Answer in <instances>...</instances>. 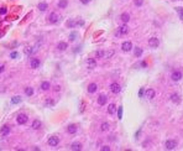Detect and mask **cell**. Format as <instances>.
<instances>
[{"mask_svg":"<svg viewBox=\"0 0 183 151\" xmlns=\"http://www.w3.org/2000/svg\"><path fill=\"white\" fill-rule=\"evenodd\" d=\"M120 21H121L122 24H127V22L130 21V14L122 13L121 15H120Z\"/></svg>","mask_w":183,"mask_h":151,"instance_id":"2e32d148","label":"cell"},{"mask_svg":"<svg viewBox=\"0 0 183 151\" xmlns=\"http://www.w3.org/2000/svg\"><path fill=\"white\" fill-rule=\"evenodd\" d=\"M41 121L38 120V119H36V120H33V123H32V129H35V130H37V129H40L41 128Z\"/></svg>","mask_w":183,"mask_h":151,"instance_id":"d4e9b609","label":"cell"},{"mask_svg":"<svg viewBox=\"0 0 183 151\" xmlns=\"http://www.w3.org/2000/svg\"><path fill=\"white\" fill-rule=\"evenodd\" d=\"M5 71V66H3V64H0V73H3Z\"/></svg>","mask_w":183,"mask_h":151,"instance_id":"60d3db41","label":"cell"},{"mask_svg":"<svg viewBox=\"0 0 183 151\" xmlns=\"http://www.w3.org/2000/svg\"><path fill=\"white\" fill-rule=\"evenodd\" d=\"M71 150H73V151L82 150V144H79V142H73V144L71 145Z\"/></svg>","mask_w":183,"mask_h":151,"instance_id":"7402d4cb","label":"cell"},{"mask_svg":"<svg viewBox=\"0 0 183 151\" xmlns=\"http://www.w3.org/2000/svg\"><path fill=\"white\" fill-rule=\"evenodd\" d=\"M9 133H10V128H9V126H6V125H5V126H3V128L0 129V135H1V136L8 135Z\"/></svg>","mask_w":183,"mask_h":151,"instance_id":"ffe728a7","label":"cell"},{"mask_svg":"<svg viewBox=\"0 0 183 151\" xmlns=\"http://www.w3.org/2000/svg\"><path fill=\"white\" fill-rule=\"evenodd\" d=\"M121 50L124 51V52H130V51L132 50V44H131L130 41H125V42H122Z\"/></svg>","mask_w":183,"mask_h":151,"instance_id":"ba28073f","label":"cell"},{"mask_svg":"<svg viewBox=\"0 0 183 151\" xmlns=\"http://www.w3.org/2000/svg\"><path fill=\"white\" fill-rule=\"evenodd\" d=\"M116 109H118V108H116L115 104H109V105H108V113H109L110 115H114V114L116 113Z\"/></svg>","mask_w":183,"mask_h":151,"instance_id":"d6986e66","label":"cell"},{"mask_svg":"<svg viewBox=\"0 0 183 151\" xmlns=\"http://www.w3.org/2000/svg\"><path fill=\"white\" fill-rule=\"evenodd\" d=\"M155 95H156V92H155V89H152V88H149V89H146V92H145V98L146 99H153L155 98Z\"/></svg>","mask_w":183,"mask_h":151,"instance_id":"9c48e42d","label":"cell"},{"mask_svg":"<svg viewBox=\"0 0 183 151\" xmlns=\"http://www.w3.org/2000/svg\"><path fill=\"white\" fill-rule=\"evenodd\" d=\"M58 144H60V137H57V136H51V137L48 139V145H50V146L55 147V146H57Z\"/></svg>","mask_w":183,"mask_h":151,"instance_id":"8992f818","label":"cell"},{"mask_svg":"<svg viewBox=\"0 0 183 151\" xmlns=\"http://www.w3.org/2000/svg\"><path fill=\"white\" fill-rule=\"evenodd\" d=\"M37 8H38L40 11H46V10L48 9V4H47V3H40Z\"/></svg>","mask_w":183,"mask_h":151,"instance_id":"603a6c76","label":"cell"},{"mask_svg":"<svg viewBox=\"0 0 183 151\" xmlns=\"http://www.w3.org/2000/svg\"><path fill=\"white\" fill-rule=\"evenodd\" d=\"M108 102V97L105 94H100L99 97H98V104L99 105H105Z\"/></svg>","mask_w":183,"mask_h":151,"instance_id":"7c38bea8","label":"cell"},{"mask_svg":"<svg viewBox=\"0 0 183 151\" xmlns=\"http://www.w3.org/2000/svg\"><path fill=\"white\" fill-rule=\"evenodd\" d=\"M177 11L181 14V19L183 20V9H182V8H178V9H177Z\"/></svg>","mask_w":183,"mask_h":151,"instance_id":"f35d334b","label":"cell"},{"mask_svg":"<svg viewBox=\"0 0 183 151\" xmlns=\"http://www.w3.org/2000/svg\"><path fill=\"white\" fill-rule=\"evenodd\" d=\"M160 45V40L157 39V37H151L150 40H149V46L151 47V48H157Z\"/></svg>","mask_w":183,"mask_h":151,"instance_id":"52a82bcc","label":"cell"},{"mask_svg":"<svg viewBox=\"0 0 183 151\" xmlns=\"http://www.w3.org/2000/svg\"><path fill=\"white\" fill-rule=\"evenodd\" d=\"M87 91H88V93H90V94L95 93V92L98 91V84H97V83H90V84L88 86Z\"/></svg>","mask_w":183,"mask_h":151,"instance_id":"ac0fdd59","label":"cell"},{"mask_svg":"<svg viewBox=\"0 0 183 151\" xmlns=\"http://www.w3.org/2000/svg\"><path fill=\"white\" fill-rule=\"evenodd\" d=\"M33 51H35V48H32V47H27V48L25 50V53H26V55H31Z\"/></svg>","mask_w":183,"mask_h":151,"instance_id":"d590c367","label":"cell"},{"mask_svg":"<svg viewBox=\"0 0 183 151\" xmlns=\"http://www.w3.org/2000/svg\"><path fill=\"white\" fill-rule=\"evenodd\" d=\"M171 102L172 103H174V104H177V103H179L181 102V97H179V94H177V93H173V94H171Z\"/></svg>","mask_w":183,"mask_h":151,"instance_id":"e0dca14e","label":"cell"},{"mask_svg":"<svg viewBox=\"0 0 183 151\" xmlns=\"http://www.w3.org/2000/svg\"><path fill=\"white\" fill-rule=\"evenodd\" d=\"M177 145H178V142H177V140H174V139H169V140H167V141L165 142L166 150H174V149L177 147Z\"/></svg>","mask_w":183,"mask_h":151,"instance_id":"7a4b0ae2","label":"cell"},{"mask_svg":"<svg viewBox=\"0 0 183 151\" xmlns=\"http://www.w3.org/2000/svg\"><path fill=\"white\" fill-rule=\"evenodd\" d=\"M142 4H144V0H135V1H134V5H135V6H139V8L142 6Z\"/></svg>","mask_w":183,"mask_h":151,"instance_id":"e575fe53","label":"cell"},{"mask_svg":"<svg viewBox=\"0 0 183 151\" xmlns=\"http://www.w3.org/2000/svg\"><path fill=\"white\" fill-rule=\"evenodd\" d=\"M129 33V26L126 25V24H122L120 27H118V32H116V35L118 36H121V35H127Z\"/></svg>","mask_w":183,"mask_h":151,"instance_id":"3957f363","label":"cell"},{"mask_svg":"<svg viewBox=\"0 0 183 151\" xmlns=\"http://www.w3.org/2000/svg\"><path fill=\"white\" fill-rule=\"evenodd\" d=\"M21 102V97H19V95H16V97H14L13 99H11V103L13 104H17V103H20Z\"/></svg>","mask_w":183,"mask_h":151,"instance_id":"1f68e13d","label":"cell"},{"mask_svg":"<svg viewBox=\"0 0 183 151\" xmlns=\"http://www.w3.org/2000/svg\"><path fill=\"white\" fill-rule=\"evenodd\" d=\"M110 91H111V93H114V94H118V93H120V91H121V88H120V84H118V83H111L110 84Z\"/></svg>","mask_w":183,"mask_h":151,"instance_id":"30bf717a","label":"cell"},{"mask_svg":"<svg viewBox=\"0 0 183 151\" xmlns=\"http://www.w3.org/2000/svg\"><path fill=\"white\" fill-rule=\"evenodd\" d=\"M68 6V1L67 0H60L58 1V8L60 9H66Z\"/></svg>","mask_w":183,"mask_h":151,"instance_id":"484cf974","label":"cell"},{"mask_svg":"<svg viewBox=\"0 0 183 151\" xmlns=\"http://www.w3.org/2000/svg\"><path fill=\"white\" fill-rule=\"evenodd\" d=\"M52 105H55V100L51 99V98H47L45 100V106H52Z\"/></svg>","mask_w":183,"mask_h":151,"instance_id":"f546056e","label":"cell"},{"mask_svg":"<svg viewBox=\"0 0 183 151\" xmlns=\"http://www.w3.org/2000/svg\"><path fill=\"white\" fill-rule=\"evenodd\" d=\"M77 131H78V128H77L76 124H71V125H68V126H67V133H68V134L74 135Z\"/></svg>","mask_w":183,"mask_h":151,"instance_id":"8fae6325","label":"cell"},{"mask_svg":"<svg viewBox=\"0 0 183 151\" xmlns=\"http://www.w3.org/2000/svg\"><path fill=\"white\" fill-rule=\"evenodd\" d=\"M27 115H25V114H19L17 115V118H16V121H17V124H20V125H25L26 123H27Z\"/></svg>","mask_w":183,"mask_h":151,"instance_id":"5b68a950","label":"cell"},{"mask_svg":"<svg viewBox=\"0 0 183 151\" xmlns=\"http://www.w3.org/2000/svg\"><path fill=\"white\" fill-rule=\"evenodd\" d=\"M50 87H51L50 82H42V83H41V89H42V91H48Z\"/></svg>","mask_w":183,"mask_h":151,"instance_id":"4316f807","label":"cell"},{"mask_svg":"<svg viewBox=\"0 0 183 151\" xmlns=\"http://www.w3.org/2000/svg\"><path fill=\"white\" fill-rule=\"evenodd\" d=\"M121 111H122V109L119 108V119H121Z\"/></svg>","mask_w":183,"mask_h":151,"instance_id":"7bdbcfd3","label":"cell"},{"mask_svg":"<svg viewBox=\"0 0 183 151\" xmlns=\"http://www.w3.org/2000/svg\"><path fill=\"white\" fill-rule=\"evenodd\" d=\"M25 93H26V95H29V97H30V95H32V94H33V89H32L31 87H27V88L25 89Z\"/></svg>","mask_w":183,"mask_h":151,"instance_id":"d6a6232c","label":"cell"},{"mask_svg":"<svg viewBox=\"0 0 183 151\" xmlns=\"http://www.w3.org/2000/svg\"><path fill=\"white\" fill-rule=\"evenodd\" d=\"M40 64H41V61L38 60V58H31L30 61V66H31V68H38L40 67Z\"/></svg>","mask_w":183,"mask_h":151,"instance_id":"5bb4252c","label":"cell"},{"mask_svg":"<svg viewBox=\"0 0 183 151\" xmlns=\"http://www.w3.org/2000/svg\"><path fill=\"white\" fill-rule=\"evenodd\" d=\"M5 13H6V9L1 8V9H0V14H5Z\"/></svg>","mask_w":183,"mask_h":151,"instance_id":"b9f144b4","label":"cell"},{"mask_svg":"<svg viewBox=\"0 0 183 151\" xmlns=\"http://www.w3.org/2000/svg\"><path fill=\"white\" fill-rule=\"evenodd\" d=\"M100 150H102V151H110V147H109L108 145H104V146H102V147H100Z\"/></svg>","mask_w":183,"mask_h":151,"instance_id":"8d00e7d4","label":"cell"},{"mask_svg":"<svg viewBox=\"0 0 183 151\" xmlns=\"http://www.w3.org/2000/svg\"><path fill=\"white\" fill-rule=\"evenodd\" d=\"M60 17H61V16L58 15L57 13H51L50 16H48V21H50L51 24H57V22L60 21Z\"/></svg>","mask_w":183,"mask_h":151,"instance_id":"277c9868","label":"cell"},{"mask_svg":"<svg viewBox=\"0 0 183 151\" xmlns=\"http://www.w3.org/2000/svg\"><path fill=\"white\" fill-rule=\"evenodd\" d=\"M142 48L141 47H136L135 48V51H134V55H135V57H137V58H140L141 56H142Z\"/></svg>","mask_w":183,"mask_h":151,"instance_id":"cb8c5ba5","label":"cell"},{"mask_svg":"<svg viewBox=\"0 0 183 151\" xmlns=\"http://www.w3.org/2000/svg\"><path fill=\"white\" fill-rule=\"evenodd\" d=\"M57 48H58V51H66L67 48H68V44L67 42H60L58 45H57Z\"/></svg>","mask_w":183,"mask_h":151,"instance_id":"44dd1931","label":"cell"},{"mask_svg":"<svg viewBox=\"0 0 183 151\" xmlns=\"http://www.w3.org/2000/svg\"><path fill=\"white\" fill-rule=\"evenodd\" d=\"M85 63H87V67L89 69H93V68L97 67V61L94 60V58H88V60L85 61Z\"/></svg>","mask_w":183,"mask_h":151,"instance_id":"4fadbf2b","label":"cell"},{"mask_svg":"<svg viewBox=\"0 0 183 151\" xmlns=\"http://www.w3.org/2000/svg\"><path fill=\"white\" fill-rule=\"evenodd\" d=\"M182 78H183V73H182V71H179V69H174V71L171 73V79H172V82H179Z\"/></svg>","mask_w":183,"mask_h":151,"instance_id":"6da1fadb","label":"cell"},{"mask_svg":"<svg viewBox=\"0 0 183 151\" xmlns=\"http://www.w3.org/2000/svg\"><path fill=\"white\" fill-rule=\"evenodd\" d=\"M83 24H84V22H83L82 20H80L79 22H78V21H74V20H69V21L67 22V26H68L69 29H73V27H76L77 25H83Z\"/></svg>","mask_w":183,"mask_h":151,"instance_id":"9a60e30c","label":"cell"},{"mask_svg":"<svg viewBox=\"0 0 183 151\" xmlns=\"http://www.w3.org/2000/svg\"><path fill=\"white\" fill-rule=\"evenodd\" d=\"M104 56H105V52L102 51V50H99V51L95 52V57L97 58H104Z\"/></svg>","mask_w":183,"mask_h":151,"instance_id":"f1b7e54d","label":"cell"},{"mask_svg":"<svg viewBox=\"0 0 183 151\" xmlns=\"http://www.w3.org/2000/svg\"><path fill=\"white\" fill-rule=\"evenodd\" d=\"M109 128H110V124H109V123H103V124L100 125V130H102V131H108Z\"/></svg>","mask_w":183,"mask_h":151,"instance_id":"83f0119b","label":"cell"},{"mask_svg":"<svg viewBox=\"0 0 183 151\" xmlns=\"http://www.w3.org/2000/svg\"><path fill=\"white\" fill-rule=\"evenodd\" d=\"M17 56H19V53H17V52H11V53H10V57H11V58H16V57H17Z\"/></svg>","mask_w":183,"mask_h":151,"instance_id":"74e56055","label":"cell"},{"mask_svg":"<svg viewBox=\"0 0 183 151\" xmlns=\"http://www.w3.org/2000/svg\"><path fill=\"white\" fill-rule=\"evenodd\" d=\"M82 4H84V5H87V4H89L90 3V0H79Z\"/></svg>","mask_w":183,"mask_h":151,"instance_id":"ab89813d","label":"cell"},{"mask_svg":"<svg viewBox=\"0 0 183 151\" xmlns=\"http://www.w3.org/2000/svg\"><path fill=\"white\" fill-rule=\"evenodd\" d=\"M114 50H110V51H108V52H105V56H104V58H111L113 56H114Z\"/></svg>","mask_w":183,"mask_h":151,"instance_id":"4dcf8cb0","label":"cell"},{"mask_svg":"<svg viewBox=\"0 0 183 151\" xmlns=\"http://www.w3.org/2000/svg\"><path fill=\"white\" fill-rule=\"evenodd\" d=\"M77 36H78L77 32H72V33L69 35V41H74V40L77 39Z\"/></svg>","mask_w":183,"mask_h":151,"instance_id":"836d02e7","label":"cell"}]
</instances>
